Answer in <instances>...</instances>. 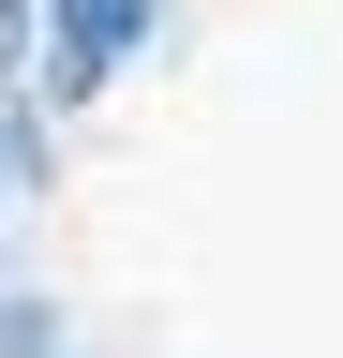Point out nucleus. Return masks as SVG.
<instances>
[{"mask_svg": "<svg viewBox=\"0 0 343 358\" xmlns=\"http://www.w3.org/2000/svg\"><path fill=\"white\" fill-rule=\"evenodd\" d=\"M164 0H45V105H90V90L135 60V30Z\"/></svg>", "mask_w": 343, "mask_h": 358, "instance_id": "nucleus-1", "label": "nucleus"}, {"mask_svg": "<svg viewBox=\"0 0 343 358\" xmlns=\"http://www.w3.org/2000/svg\"><path fill=\"white\" fill-rule=\"evenodd\" d=\"M0 358H60V313L45 299H0Z\"/></svg>", "mask_w": 343, "mask_h": 358, "instance_id": "nucleus-2", "label": "nucleus"}, {"mask_svg": "<svg viewBox=\"0 0 343 358\" xmlns=\"http://www.w3.org/2000/svg\"><path fill=\"white\" fill-rule=\"evenodd\" d=\"M15 164H30V105H0V194H15Z\"/></svg>", "mask_w": 343, "mask_h": 358, "instance_id": "nucleus-3", "label": "nucleus"}, {"mask_svg": "<svg viewBox=\"0 0 343 358\" xmlns=\"http://www.w3.org/2000/svg\"><path fill=\"white\" fill-rule=\"evenodd\" d=\"M30 60V0H0V75H15Z\"/></svg>", "mask_w": 343, "mask_h": 358, "instance_id": "nucleus-4", "label": "nucleus"}]
</instances>
